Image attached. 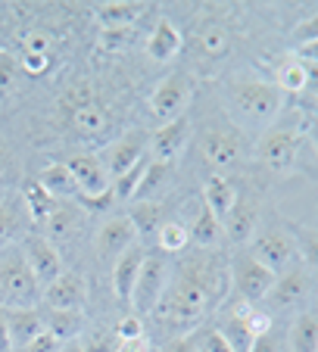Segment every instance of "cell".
<instances>
[{"label":"cell","instance_id":"6da1fadb","mask_svg":"<svg viewBox=\"0 0 318 352\" xmlns=\"http://www.w3.org/2000/svg\"><path fill=\"white\" fill-rule=\"evenodd\" d=\"M228 284H231L228 265L215 262V256L181 262L178 272H172V284L162 302L156 306V318L181 337L193 331L203 321V315L225 299Z\"/></svg>","mask_w":318,"mask_h":352},{"label":"cell","instance_id":"7a4b0ae2","mask_svg":"<svg viewBox=\"0 0 318 352\" xmlns=\"http://www.w3.org/2000/svg\"><path fill=\"white\" fill-rule=\"evenodd\" d=\"M225 107L234 116V128L268 131L281 113V91L275 81L262 78H234L225 87Z\"/></svg>","mask_w":318,"mask_h":352},{"label":"cell","instance_id":"3957f363","mask_svg":"<svg viewBox=\"0 0 318 352\" xmlns=\"http://www.w3.org/2000/svg\"><path fill=\"white\" fill-rule=\"evenodd\" d=\"M246 253H250L259 265L268 268L275 278L284 274L287 268H293L297 265V259H299L297 256V240H293L290 228L281 225V221L259 225L256 234H253V240L246 243Z\"/></svg>","mask_w":318,"mask_h":352},{"label":"cell","instance_id":"277c9868","mask_svg":"<svg viewBox=\"0 0 318 352\" xmlns=\"http://www.w3.org/2000/svg\"><path fill=\"white\" fill-rule=\"evenodd\" d=\"M41 299V284L28 268L25 256L13 253L0 262V306L3 309H34Z\"/></svg>","mask_w":318,"mask_h":352},{"label":"cell","instance_id":"5b68a950","mask_svg":"<svg viewBox=\"0 0 318 352\" xmlns=\"http://www.w3.org/2000/svg\"><path fill=\"white\" fill-rule=\"evenodd\" d=\"M303 131L293 125H272L256 146V160L275 175H290L299 162Z\"/></svg>","mask_w":318,"mask_h":352},{"label":"cell","instance_id":"8992f818","mask_svg":"<svg viewBox=\"0 0 318 352\" xmlns=\"http://www.w3.org/2000/svg\"><path fill=\"white\" fill-rule=\"evenodd\" d=\"M169 284H172V265H169V256L147 253L144 265H140V274H138V284H134V293H131L134 315L156 312V306L162 302Z\"/></svg>","mask_w":318,"mask_h":352},{"label":"cell","instance_id":"52a82bcc","mask_svg":"<svg viewBox=\"0 0 318 352\" xmlns=\"http://www.w3.org/2000/svg\"><path fill=\"white\" fill-rule=\"evenodd\" d=\"M228 278H231V287L244 306H256V302L268 299V293L275 287V274L265 265H259L246 250L228 262Z\"/></svg>","mask_w":318,"mask_h":352},{"label":"cell","instance_id":"ba28073f","mask_svg":"<svg viewBox=\"0 0 318 352\" xmlns=\"http://www.w3.org/2000/svg\"><path fill=\"white\" fill-rule=\"evenodd\" d=\"M191 97H193V81L187 78L184 72H175V75H169V78L159 81L156 91L150 94V113L166 125V122L184 116Z\"/></svg>","mask_w":318,"mask_h":352},{"label":"cell","instance_id":"9c48e42d","mask_svg":"<svg viewBox=\"0 0 318 352\" xmlns=\"http://www.w3.org/2000/svg\"><path fill=\"white\" fill-rule=\"evenodd\" d=\"M246 156V140L237 134V128H212L203 138V160L209 162L215 172H231L244 162Z\"/></svg>","mask_w":318,"mask_h":352},{"label":"cell","instance_id":"30bf717a","mask_svg":"<svg viewBox=\"0 0 318 352\" xmlns=\"http://www.w3.org/2000/svg\"><path fill=\"white\" fill-rule=\"evenodd\" d=\"M312 293H315V280H312L309 268L297 262L293 268H287L284 274L275 278V287H272V293H268V299H272V306H278V309H299V312H303V306L312 299Z\"/></svg>","mask_w":318,"mask_h":352},{"label":"cell","instance_id":"8fae6325","mask_svg":"<svg viewBox=\"0 0 318 352\" xmlns=\"http://www.w3.org/2000/svg\"><path fill=\"white\" fill-rule=\"evenodd\" d=\"M22 256H25L28 268H32L34 278H38L41 290H44L47 284H53V280L63 274L60 250L50 243V237H41V234H28V237H25V246H22Z\"/></svg>","mask_w":318,"mask_h":352},{"label":"cell","instance_id":"7c38bea8","mask_svg":"<svg viewBox=\"0 0 318 352\" xmlns=\"http://www.w3.org/2000/svg\"><path fill=\"white\" fill-rule=\"evenodd\" d=\"M134 243H138V231H134L128 215H113V219H106L97 231V240H94L97 256L103 262H116L125 250H131Z\"/></svg>","mask_w":318,"mask_h":352},{"label":"cell","instance_id":"4fadbf2b","mask_svg":"<svg viewBox=\"0 0 318 352\" xmlns=\"http://www.w3.org/2000/svg\"><path fill=\"white\" fill-rule=\"evenodd\" d=\"M41 299H44V309H69V312H85L87 302V284L81 274L75 272H63L60 278L47 284L41 290Z\"/></svg>","mask_w":318,"mask_h":352},{"label":"cell","instance_id":"5bb4252c","mask_svg":"<svg viewBox=\"0 0 318 352\" xmlns=\"http://www.w3.org/2000/svg\"><path fill=\"white\" fill-rule=\"evenodd\" d=\"M187 138H191V119L187 116H178V119L166 122L153 131V138L147 140V153L153 156L156 162H172L178 160V153L187 146Z\"/></svg>","mask_w":318,"mask_h":352},{"label":"cell","instance_id":"9a60e30c","mask_svg":"<svg viewBox=\"0 0 318 352\" xmlns=\"http://www.w3.org/2000/svg\"><path fill=\"white\" fill-rule=\"evenodd\" d=\"M66 168L72 172L81 197H100V193L113 190V178H109L100 156H94V153L72 156V160H66Z\"/></svg>","mask_w":318,"mask_h":352},{"label":"cell","instance_id":"2e32d148","mask_svg":"<svg viewBox=\"0 0 318 352\" xmlns=\"http://www.w3.org/2000/svg\"><path fill=\"white\" fill-rule=\"evenodd\" d=\"M100 160H103L109 178H113V181L122 178L128 168H134L140 160H147V138H144V134H138V131L125 134V138L116 140V144L109 146V150H106Z\"/></svg>","mask_w":318,"mask_h":352},{"label":"cell","instance_id":"e0dca14e","mask_svg":"<svg viewBox=\"0 0 318 352\" xmlns=\"http://www.w3.org/2000/svg\"><path fill=\"white\" fill-rule=\"evenodd\" d=\"M147 253H150V250H147L144 243H134L131 250H125V253L113 262V290L125 306H131V293H134V284H138V274H140V265H144Z\"/></svg>","mask_w":318,"mask_h":352},{"label":"cell","instance_id":"ac0fdd59","mask_svg":"<svg viewBox=\"0 0 318 352\" xmlns=\"http://www.w3.org/2000/svg\"><path fill=\"white\" fill-rule=\"evenodd\" d=\"M259 228V206L253 199L246 197H237V203L231 206V212L222 219V234H225L231 243H250L253 234Z\"/></svg>","mask_w":318,"mask_h":352},{"label":"cell","instance_id":"d6986e66","mask_svg":"<svg viewBox=\"0 0 318 352\" xmlns=\"http://www.w3.org/2000/svg\"><path fill=\"white\" fill-rule=\"evenodd\" d=\"M3 318H7V331H10V343L13 352L22 349L25 343H32L34 337L44 333V318H41V309H3Z\"/></svg>","mask_w":318,"mask_h":352},{"label":"cell","instance_id":"ffe728a7","mask_svg":"<svg viewBox=\"0 0 318 352\" xmlns=\"http://www.w3.org/2000/svg\"><path fill=\"white\" fill-rule=\"evenodd\" d=\"M28 212L22 206V199H0V250L19 243V240L28 237Z\"/></svg>","mask_w":318,"mask_h":352},{"label":"cell","instance_id":"44dd1931","mask_svg":"<svg viewBox=\"0 0 318 352\" xmlns=\"http://www.w3.org/2000/svg\"><path fill=\"white\" fill-rule=\"evenodd\" d=\"M181 47H184V38H181V32L169 19H159L156 28L150 32V38H147L144 50H147V56H150V60L169 63V60H175V56L181 54Z\"/></svg>","mask_w":318,"mask_h":352},{"label":"cell","instance_id":"7402d4cb","mask_svg":"<svg viewBox=\"0 0 318 352\" xmlns=\"http://www.w3.org/2000/svg\"><path fill=\"white\" fill-rule=\"evenodd\" d=\"M147 13V3L140 0H109L97 7V22L103 28H134V22Z\"/></svg>","mask_w":318,"mask_h":352},{"label":"cell","instance_id":"603a6c76","mask_svg":"<svg viewBox=\"0 0 318 352\" xmlns=\"http://www.w3.org/2000/svg\"><path fill=\"white\" fill-rule=\"evenodd\" d=\"M44 331L53 333L60 343H72L85 331V312H69V309H41Z\"/></svg>","mask_w":318,"mask_h":352},{"label":"cell","instance_id":"cb8c5ba5","mask_svg":"<svg viewBox=\"0 0 318 352\" xmlns=\"http://www.w3.org/2000/svg\"><path fill=\"white\" fill-rule=\"evenodd\" d=\"M309 85H312V72L297 54H287L275 66V87L281 94H303Z\"/></svg>","mask_w":318,"mask_h":352},{"label":"cell","instance_id":"d4e9b609","mask_svg":"<svg viewBox=\"0 0 318 352\" xmlns=\"http://www.w3.org/2000/svg\"><path fill=\"white\" fill-rule=\"evenodd\" d=\"M234 203H237V187H234L228 178H222V175H212V178L203 184V206H209L212 215H215L219 221L225 219L228 212H231Z\"/></svg>","mask_w":318,"mask_h":352},{"label":"cell","instance_id":"484cf974","mask_svg":"<svg viewBox=\"0 0 318 352\" xmlns=\"http://www.w3.org/2000/svg\"><path fill=\"white\" fill-rule=\"evenodd\" d=\"M38 184L44 187L53 199H60V203L78 197V184H75L72 172L66 168V162H50V166L38 175Z\"/></svg>","mask_w":318,"mask_h":352},{"label":"cell","instance_id":"4316f807","mask_svg":"<svg viewBox=\"0 0 318 352\" xmlns=\"http://www.w3.org/2000/svg\"><path fill=\"white\" fill-rule=\"evenodd\" d=\"M19 199H22V206H25L28 219H32L34 225H47V221H50V215L60 209V199H53L50 193L38 184V181H28V184L22 187V197Z\"/></svg>","mask_w":318,"mask_h":352},{"label":"cell","instance_id":"83f0119b","mask_svg":"<svg viewBox=\"0 0 318 352\" xmlns=\"http://www.w3.org/2000/svg\"><path fill=\"white\" fill-rule=\"evenodd\" d=\"M109 125H113V113L100 100H94V103H87V107L72 113V128L78 134H85V138H97V134L109 131Z\"/></svg>","mask_w":318,"mask_h":352},{"label":"cell","instance_id":"f1b7e54d","mask_svg":"<svg viewBox=\"0 0 318 352\" xmlns=\"http://www.w3.org/2000/svg\"><path fill=\"white\" fill-rule=\"evenodd\" d=\"M290 349L293 352H318V318L315 312H297L290 324Z\"/></svg>","mask_w":318,"mask_h":352},{"label":"cell","instance_id":"f546056e","mask_svg":"<svg viewBox=\"0 0 318 352\" xmlns=\"http://www.w3.org/2000/svg\"><path fill=\"white\" fill-rule=\"evenodd\" d=\"M293 240H297V256L309 272H318V228L299 225V221H287Z\"/></svg>","mask_w":318,"mask_h":352},{"label":"cell","instance_id":"4dcf8cb0","mask_svg":"<svg viewBox=\"0 0 318 352\" xmlns=\"http://www.w3.org/2000/svg\"><path fill=\"white\" fill-rule=\"evenodd\" d=\"M156 246L162 256H178L191 246V231L181 221H162V228L156 231Z\"/></svg>","mask_w":318,"mask_h":352},{"label":"cell","instance_id":"1f68e13d","mask_svg":"<svg viewBox=\"0 0 318 352\" xmlns=\"http://www.w3.org/2000/svg\"><path fill=\"white\" fill-rule=\"evenodd\" d=\"M128 219H131L138 237H156V231L162 228V209L156 203H150V199H144V203H134Z\"/></svg>","mask_w":318,"mask_h":352},{"label":"cell","instance_id":"d6a6232c","mask_svg":"<svg viewBox=\"0 0 318 352\" xmlns=\"http://www.w3.org/2000/svg\"><path fill=\"white\" fill-rule=\"evenodd\" d=\"M187 231H191V240H193V243H200V246H215V243L222 240V221L212 215L209 206H200L197 221H193Z\"/></svg>","mask_w":318,"mask_h":352},{"label":"cell","instance_id":"836d02e7","mask_svg":"<svg viewBox=\"0 0 318 352\" xmlns=\"http://www.w3.org/2000/svg\"><path fill=\"white\" fill-rule=\"evenodd\" d=\"M219 333L225 337V343L231 346V352H250L253 349V331L246 327V321H244V315L240 312H234V315H228L225 318V324L219 327Z\"/></svg>","mask_w":318,"mask_h":352},{"label":"cell","instance_id":"e575fe53","mask_svg":"<svg viewBox=\"0 0 318 352\" xmlns=\"http://www.w3.org/2000/svg\"><path fill=\"white\" fill-rule=\"evenodd\" d=\"M166 181H169V166L166 162L150 160L144 168V178H140L138 190H134V203H144V199H150L153 193H159L166 187Z\"/></svg>","mask_w":318,"mask_h":352},{"label":"cell","instance_id":"d590c367","mask_svg":"<svg viewBox=\"0 0 318 352\" xmlns=\"http://www.w3.org/2000/svg\"><path fill=\"white\" fill-rule=\"evenodd\" d=\"M228 47H231V38H228L225 25L209 22V25L200 28V50H203L206 56H225Z\"/></svg>","mask_w":318,"mask_h":352},{"label":"cell","instance_id":"8d00e7d4","mask_svg":"<svg viewBox=\"0 0 318 352\" xmlns=\"http://www.w3.org/2000/svg\"><path fill=\"white\" fill-rule=\"evenodd\" d=\"M134 41V28H103L100 32V50L106 54H122Z\"/></svg>","mask_w":318,"mask_h":352},{"label":"cell","instance_id":"74e56055","mask_svg":"<svg viewBox=\"0 0 318 352\" xmlns=\"http://www.w3.org/2000/svg\"><path fill=\"white\" fill-rule=\"evenodd\" d=\"M78 209H75V203H60V209L50 215V221H47V234H66L72 231L75 225H78Z\"/></svg>","mask_w":318,"mask_h":352},{"label":"cell","instance_id":"f35d334b","mask_svg":"<svg viewBox=\"0 0 318 352\" xmlns=\"http://www.w3.org/2000/svg\"><path fill=\"white\" fill-rule=\"evenodd\" d=\"M87 103H94V87L87 85V81H78V85H72L66 91V97H63V107H69L75 113V109L87 107Z\"/></svg>","mask_w":318,"mask_h":352},{"label":"cell","instance_id":"ab89813d","mask_svg":"<svg viewBox=\"0 0 318 352\" xmlns=\"http://www.w3.org/2000/svg\"><path fill=\"white\" fill-rule=\"evenodd\" d=\"M53 66V56L50 54H22L19 56V69L25 75H47Z\"/></svg>","mask_w":318,"mask_h":352},{"label":"cell","instance_id":"60d3db41","mask_svg":"<svg viewBox=\"0 0 318 352\" xmlns=\"http://www.w3.org/2000/svg\"><path fill=\"white\" fill-rule=\"evenodd\" d=\"M16 69H19V63H16L13 54H0V97L13 91V85H16Z\"/></svg>","mask_w":318,"mask_h":352},{"label":"cell","instance_id":"b9f144b4","mask_svg":"<svg viewBox=\"0 0 318 352\" xmlns=\"http://www.w3.org/2000/svg\"><path fill=\"white\" fill-rule=\"evenodd\" d=\"M50 34L41 32V28H34V32H28L25 38H22V54H50Z\"/></svg>","mask_w":318,"mask_h":352},{"label":"cell","instance_id":"7bdbcfd3","mask_svg":"<svg viewBox=\"0 0 318 352\" xmlns=\"http://www.w3.org/2000/svg\"><path fill=\"white\" fill-rule=\"evenodd\" d=\"M63 346H66V343H60L53 333L44 331L41 337H34L32 343H25L22 349H16V352H63Z\"/></svg>","mask_w":318,"mask_h":352},{"label":"cell","instance_id":"ee69618b","mask_svg":"<svg viewBox=\"0 0 318 352\" xmlns=\"http://www.w3.org/2000/svg\"><path fill=\"white\" fill-rule=\"evenodd\" d=\"M197 349L200 352H231V346L225 343V337L219 331H206V333H200Z\"/></svg>","mask_w":318,"mask_h":352},{"label":"cell","instance_id":"f6af8a7d","mask_svg":"<svg viewBox=\"0 0 318 352\" xmlns=\"http://www.w3.org/2000/svg\"><path fill=\"white\" fill-rule=\"evenodd\" d=\"M116 333H119V340L144 337V321H140V315H125V318H119V324H116Z\"/></svg>","mask_w":318,"mask_h":352},{"label":"cell","instance_id":"bcb514c9","mask_svg":"<svg viewBox=\"0 0 318 352\" xmlns=\"http://www.w3.org/2000/svg\"><path fill=\"white\" fill-rule=\"evenodd\" d=\"M250 352H281V337H278V331H265V333H259L256 340H253V349Z\"/></svg>","mask_w":318,"mask_h":352},{"label":"cell","instance_id":"7dc6e473","mask_svg":"<svg viewBox=\"0 0 318 352\" xmlns=\"http://www.w3.org/2000/svg\"><path fill=\"white\" fill-rule=\"evenodd\" d=\"M293 38H297V47H303V44H312V41H318V16H312V19L299 22L297 32H293Z\"/></svg>","mask_w":318,"mask_h":352},{"label":"cell","instance_id":"c3c4849f","mask_svg":"<svg viewBox=\"0 0 318 352\" xmlns=\"http://www.w3.org/2000/svg\"><path fill=\"white\" fill-rule=\"evenodd\" d=\"M116 352H153V346H150V340H147V333H144V337L119 340V343H116Z\"/></svg>","mask_w":318,"mask_h":352},{"label":"cell","instance_id":"681fc988","mask_svg":"<svg viewBox=\"0 0 318 352\" xmlns=\"http://www.w3.org/2000/svg\"><path fill=\"white\" fill-rule=\"evenodd\" d=\"M162 352H193V343L187 337H175V340H169Z\"/></svg>","mask_w":318,"mask_h":352},{"label":"cell","instance_id":"f907efd6","mask_svg":"<svg viewBox=\"0 0 318 352\" xmlns=\"http://www.w3.org/2000/svg\"><path fill=\"white\" fill-rule=\"evenodd\" d=\"M0 352H13V343H10V331H7V318H3V306H0Z\"/></svg>","mask_w":318,"mask_h":352},{"label":"cell","instance_id":"816d5d0a","mask_svg":"<svg viewBox=\"0 0 318 352\" xmlns=\"http://www.w3.org/2000/svg\"><path fill=\"white\" fill-rule=\"evenodd\" d=\"M10 168H13V162H10V150L3 146V140H0V178L10 175Z\"/></svg>","mask_w":318,"mask_h":352},{"label":"cell","instance_id":"f5cc1de1","mask_svg":"<svg viewBox=\"0 0 318 352\" xmlns=\"http://www.w3.org/2000/svg\"><path fill=\"white\" fill-rule=\"evenodd\" d=\"M63 352H87V349L78 343V340H72V343H66V346H63Z\"/></svg>","mask_w":318,"mask_h":352},{"label":"cell","instance_id":"db71d44e","mask_svg":"<svg viewBox=\"0 0 318 352\" xmlns=\"http://www.w3.org/2000/svg\"><path fill=\"white\" fill-rule=\"evenodd\" d=\"M309 134H312V144H315V150H318V116L312 119V125H309Z\"/></svg>","mask_w":318,"mask_h":352},{"label":"cell","instance_id":"11a10c76","mask_svg":"<svg viewBox=\"0 0 318 352\" xmlns=\"http://www.w3.org/2000/svg\"><path fill=\"white\" fill-rule=\"evenodd\" d=\"M312 299H315V318H318V290L312 293Z\"/></svg>","mask_w":318,"mask_h":352},{"label":"cell","instance_id":"9f6ffc18","mask_svg":"<svg viewBox=\"0 0 318 352\" xmlns=\"http://www.w3.org/2000/svg\"><path fill=\"white\" fill-rule=\"evenodd\" d=\"M309 72H312V75H315V81H318V66H309Z\"/></svg>","mask_w":318,"mask_h":352},{"label":"cell","instance_id":"6f0895ef","mask_svg":"<svg viewBox=\"0 0 318 352\" xmlns=\"http://www.w3.org/2000/svg\"><path fill=\"white\" fill-rule=\"evenodd\" d=\"M87 352H100V349H87Z\"/></svg>","mask_w":318,"mask_h":352},{"label":"cell","instance_id":"680465c9","mask_svg":"<svg viewBox=\"0 0 318 352\" xmlns=\"http://www.w3.org/2000/svg\"><path fill=\"white\" fill-rule=\"evenodd\" d=\"M193 352H200V349H197V346H193Z\"/></svg>","mask_w":318,"mask_h":352}]
</instances>
